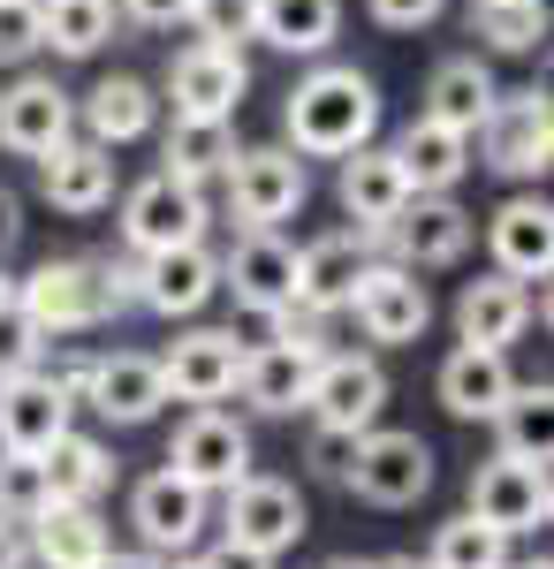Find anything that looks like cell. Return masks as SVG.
Returning <instances> with one entry per match:
<instances>
[{
    "label": "cell",
    "mask_w": 554,
    "mask_h": 569,
    "mask_svg": "<svg viewBox=\"0 0 554 569\" xmlns=\"http://www.w3.org/2000/svg\"><path fill=\"white\" fill-rule=\"evenodd\" d=\"M281 130H289V152L297 160H342V152L373 144V130H380V84L365 69H349V61H319L289 91Z\"/></svg>",
    "instance_id": "6da1fadb"
},
{
    "label": "cell",
    "mask_w": 554,
    "mask_h": 569,
    "mask_svg": "<svg viewBox=\"0 0 554 569\" xmlns=\"http://www.w3.org/2000/svg\"><path fill=\"white\" fill-rule=\"evenodd\" d=\"M16 311L39 335H91L115 319V297L99 281V259H46L39 273L16 281Z\"/></svg>",
    "instance_id": "7a4b0ae2"
},
{
    "label": "cell",
    "mask_w": 554,
    "mask_h": 569,
    "mask_svg": "<svg viewBox=\"0 0 554 569\" xmlns=\"http://www.w3.org/2000/svg\"><path fill=\"white\" fill-rule=\"evenodd\" d=\"M471 236H478V220H471L448 190H418L387 228H365V243L387 251L395 266H410V273H426V266H456L471 251Z\"/></svg>",
    "instance_id": "3957f363"
},
{
    "label": "cell",
    "mask_w": 554,
    "mask_h": 569,
    "mask_svg": "<svg viewBox=\"0 0 554 569\" xmlns=\"http://www.w3.org/2000/svg\"><path fill=\"white\" fill-rule=\"evenodd\" d=\"M342 486L373 509H410V501L433 493V448L418 433H380L373 426V433H357V456H349Z\"/></svg>",
    "instance_id": "277c9868"
},
{
    "label": "cell",
    "mask_w": 554,
    "mask_h": 569,
    "mask_svg": "<svg viewBox=\"0 0 554 569\" xmlns=\"http://www.w3.org/2000/svg\"><path fill=\"white\" fill-rule=\"evenodd\" d=\"M228 213L244 220V228H274V220H289L304 206V160L289 144H236V160H228Z\"/></svg>",
    "instance_id": "5b68a950"
},
{
    "label": "cell",
    "mask_w": 554,
    "mask_h": 569,
    "mask_svg": "<svg viewBox=\"0 0 554 569\" xmlns=\"http://www.w3.org/2000/svg\"><path fill=\"white\" fill-rule=\"evenodd\" d=\"M478 144H486V168L494 176H547L554 160V114H547V91H494V107H486V122H478Z\"/></svg>",
    "instance_id": "8992f818"
},
{
    "label": "cell",
    "mask_w": 554,
    "mask_h": 569,
    "mask_svg": "<svg viewBox=\"0 0 554 569\" xmlns=\"http://www.w3.org/2000/svg\"><path fill=\"white\" fill-rule=\"evenodd\" d=\"M122 243H129V251L206 243V190L182 182V176H168V168H152V176L122 198Z\"/></svg>",
    "instance_id": "52a82bcc"
},
{
    "label": "cell",
    "mask_w": 554,
    "mask_h": 569,
    "mask_svg": "<svg viewBox=\"0 0 554 569\" xmlns=\"http://www.w3.org/2000/svg\"><path fill=\"white\" fill-rule=\"evenodd\" d=\"M304 493L289 479H258V471H244V479L220 493V539H236V547H251V555H281V547H297L304 539Z\"/></svg>",
    "instance_id": "ba28073f"
},
{
    "label": "cell",
    "mask_w": 554,
    "mask_h": 569,
    "mask_svg": "<svg viewBox=\"0 0 554 569\" xmlns=\"http://www.w3.org/2000/svg\"><path fill=\"white\" fill-rule=\"evenodd\" d=\"M342 311H357V335H365V342L403 350V342H418V335H426L433 297H426V281H418L410 266L373 259L365 273H357V289H349V305H342Z\"/></svg>",
    "instance_id": "9c48e42d"
},
{
    "label": "cell",
    "mask_w": 554,
    "mask_h": 569,
    "mask_svg": "<svg viewBox=\"0 0 554 569\" xmlns=\"http://www.w3.org/2000/svg\"><path fill=\"white\" fill-rule=\"evenodd\" d=\"M319 319H304L289 342H266V350H244V372H236V395L251 402L258 418H289L304 410V388H311V372H319Z\"/></svg>",
    "instance_id": "30bf717a"
},
{
    "label": "cell",
    "mask_w": 554,
    "mask_h": 569,
    "mask_svg": "<svg viewBox=\"0 0 554 569\" xmlns=\"http://www.w3.org/2000/svg\"><path fill=\"white\" fill-rule=\"evenodd\" d=\"M554 509V486H547V463H524V456H494L471 471V517L494 525L502 539L516 531H540Z\"/></svg>",
    "instance_id": "8fae6325"
},
{
    "label": "cell",
    "mask_w": 554,
    "mask_h": 569,
    "mask_svg": "<svg viewBox=\"0 0 554 569\" xmlns=\"http://www.w3.org/2000/svg\"><path fill=\"white\" fill-rule=\"evenodd\" d=\"M168 471H175V479H190L198 493H228V486L251 471V433H244L236 418H220L214 402H206L198 418H182V426H175Z\"/></svg>",
    "instance_id": "7c38bea8"
},
{
    "label": "cell",
    "mask_w": 554,
    "mask_h": 569,
    "mask_svg": "<svg viewBox=\"0 0 554 569\" xmlns=\"http://www.w3.org/2000/svg\"><path fill=\"white\" fill-rule=\"evenodd\" d=\"M380 402H387V372L380 357H319V372H311V388H304V410L319 418V426H342V433H373L380 426Z\"/></svg>",
    "instance_id": "4fadbf2b"
},
{
    "label": "cell",
    "mask_w": 554,
    "mask_h": 569,
    "mask_svg": "<svg viewBox=\"0 0 554 569\" xmlns=\"http://www.w3.org/2000/svg\"><path fill=\"white\" fill-rule=\"evenodd\" d=\"M77 137V99L53 84V77H16L0 91V144L23 152V160H46L53 144Z\"/></svg>",
    "instance_id": "5bb4252c"
},
{
    "label": "cell",
    "mask_w": 554,
    "mask_h": 569,
    "mask_svg": "<svg viewBox=\"0 0 554 569\" xmlns=\"http://www.w3.org/2000/svg\"><path fill=\"white\" fill-rule=\"evenodd\" d=\"M220 289V259L206 243H175V251H137V311L190 319Z\"/></svg>",
    "instance_id": "9a60e30c"
},
{
    "label": "cell",
    "mask_w": 554,
    "mask_h": 569,
    "mask_svg": "<svg viewBox=\"0 0 554 569\" xmlns=\"http://www.w3.org/2000/svg\"><path fill=\"white\" fill-rule=\"evenodd\" d=\"M236 372H244V342L228 335V327H190V335H175V350L160 357V380L168 395L182 402H228L236 395Z\"/></svg>",
    "instance_id": "2e32d148"
},
{
    "label": "cell",
    "mask_w": 554,
    "mask_h": 569,
    "mask_svg": "<svg viewBox=\"0 0 554 569\" xmlns=\"http://www.w3.org/2000/svg\"><path fill=\"white\" fill-rule=\"evenodd\" d=\"M244 91H251V69H244V53L236 46H182L168 69V99L175 114H228L236 122V107H244Z\"/></svg>",
    "instance_id": "e0dca14e"
},
{
    "label": "cell",
    "mask_w": 554,
    "mask_h": 569,
    "mask_svg": "<svg viewBox=\"0 0 554 569\" xmlns=\"http://www.w3.org/2000/svg\"><path fill=\"white\" fill-rule=\"evenodd\" d=\"M69 395L53 388V372H16V380H0V448L8 456H46L53 440L69 433Z\"/></svg>",
    "instance_id": "ac0fdd59"
},
{
    "label": "cell",
    "mask_w": 554,
    "mask_h": 569,
    "mask_svg": "<svg viewBox=\"0 0 554 569\" xmlns=\"http://www.w3.org/2000/svg\"><path fill=\"white\" fill-rule=\"evenodd\" d=\"M365 266H373L365 228H335V236L304 243V251H297V311H304V319H327V311H342Z\"/></svg>",
    "instance_id": "d6986e66"
},
{
    "label": "cell",
    "mask_w": 554,
    "mask_h": 569,
    "mask_svg": "<svg viewBox=\"0 0 554 569\" xmlns=\"http://www.w3.org/2000/svg\"><path fill=\"white\" fill-rule=\"evenodd\" d=\"M335 198H342V213L357 220V228H387L418 190H410V176H403L395 144H357V152H342Z\"/></svg>",
    "instance_id": "ffe728a7"
},
{
    "label": "cell",
    "mask_w": 554,
    "mask_h": 569,
    "mask_svg": "<svg viewBox=\"0 0 554 569\" xmlns=\"http://www.w3.org/2000/svg\"><path fill=\"white\" fill-rule=\"evenodd\" d=\"M129 525H137V539L152 555H182L206 531V493L190 479H175V471H152V479H137V493H129Z\"/></svg>",
    "instance_id": "44dd1931"
},
{
    "label": "cell",
    "mask_w": 554,
    "mask_h": 569,
    "mask_svg": "<svg viewBox=\"0 0 554 569\" xmlns=\"http://www.w3.org/2000/svg\"><path fill=\"white\" fill-rule=\"evenodd\" d=\"M39 190L53 213H99V206H115V152L107 144H91V137H69V144H53L39 160Z\"/></svg>",
    "instance_id": "7402d4cb"
},
{
    "label": "cell",
    "mask_w": 554,
    "mask_h": 569,
    "mask_svg": "<svg viewBox=\"0 0 554 569\" xmlns=\"http://www.w3.org/2000/svg\"><path fill=\"white\" fill-rule=\"evenodd\" d=\"M85 402L115 426H152L160 402H168V380H160V357H137V350H115V357H91V388Z\"/></svg>",
    "instance_id": "603a6c76"
},
{
    "label": "cell",
    "mask_w": 554,
    "mask_h": 569,
    "mask_svg": "<svg viewBox=\"0 0 554 569\" xmlns=\"http://www.w3.org/2000/svg\"><path fill=\"white\" fill-rule=\"evenodd\" d=\"M23 539H31V555H39L46 569H99L115 555L99 501H46L39 517L23 525Z\"/></svg>",
    "instance_id": "cb8c5ba5"
},
{
    "label": "cell",
    "mask_w": 554,
    "mask_h": 569,
    "mask_svg": "<svg viewBox=\"0 0 554 569\" xmlns=\"http://www.w3.org/2000/svg\"><path fill=\"white\" fill-rule=\"evenodd\" d=\"M220 289H236V305H297V243H281L274 228H244L220 259Z\"/></svg>",
    "instance_id": "d4e9b609"
},
{
    "label": "cell",
    "mask_w": 554,
    "mask_h": 569,
    "mask_svg": "<svg viewBox=\"0 0 554 569\" xmlns=\"http://www.w3.org/2000/svg\"><path fill=\"white\" fill-rule=\"evenodd\" d=\"M532 311H547V289H540V305H532L524 281L486 273V281H464V297H456V335L478 342V350H510L516 335L532 327Z\"/></svg>",
    "instance_id": "484cf974"
},
{
    "label": "cell",
    "mask_w": 554,
    "mask_h": 569,
    "mask_svg": "<svg viewBox=\"0 0 554 569\" xmlns=\"http://www.w3.org/2000/svg\"><path fill=\"white\" fill-rule=\"evenodd\" d=\"M486 243H494V266H502L510 281H547V266H554L547 198H510L502 213L486 220Z\"/></svg>",
    "instance_id": "4316f807"
},
{
    "label": "cell",
    "mask_w": 554,
    "mask_h": 569,
    "mask_svg": "<svg viewBox=\"0 0 554 569\" xmlns=\"http://www.w3.org/2000/svg\"><path fill=\"white\" fill-rule=\"evenodd\" d=\"M510 350H478V342H464V350L441 365V410L448 418H464V426H494V410L510 402Z\"/></svg>",
    "instance_id": "83f0119b"
},
{
    "label": "cell",
    "mask_w": 554,
    "mask_h": 569,
    "mask_svg": "<svg viewBox=\"0 0 554 569\" xmlns=\"http://www.w3.org/2000/svg\"><path fill=\"white\" fill-rule=\"evenodd\" d=\"M152 122H160V99H152V84L145 77H99L85 99V137L91 144H137V137H152Z\"/></svg>",
    "instance_id": "f1b7e54d"
},
{
    "label": "cell",
    "mask_w": 554,
    "mask_h": 569,
    "mask_svg": "<svg viewBox=\"0 0 554 569\" xmlns=\"http://www.w3.org/2000/svg\"><path fill=\"white\" fill-rule=\"evenodd\" d=\"M494 69H486V61H478V53H456V61H441V69H433V84H426V107H418V114H426V122H441V130H478V122H486V107H494Z\"/></svg>",
    "instance_id": "f546056e"
},
{
    "label": "cell",
    "mask_w": 554,
    "mask_h": 569,
    "mask_svg": "<svg viewBox=\"0 0 554 569\" xmlns=\"http://www.w3.org/2000/svg\"><path fill=\"white\" fill-rule=\"evenodd\" d=\"M236 160V122L228 114H175V130L160 137V168L182 182H214Z\"/></svg>",
    "instance_id": "4dcf8cb0"
},
{
    "label": "cell",
    "mask_w": 554,
    "mask_h": 569,
    "mask_svg": "<svg viewBox=\"0 0 554 569\" xmlns=\"http://www.w3.org/2000/svg\"><path fill=\"white\" fill-rule=\"evenodd\" d=\"M395 160H403V176L410 190H456L471 176V137L464 130H441V122H410V130L395 137Z\"/></svg>",
    "instance_id": "1f68e13d"
},
{
    "label": "cell",
    "mask_w": 554,
    "mask_h": 569,
    "mask_svg": "<svg viewBox=\"0 0 554 569\" xmlns=\"http://www.w3.org/2000/svg\"><path fill=\"white\" fill-rule=\"evenodd\" d=\"M342 31V0H258L251 39H266L274 53H327Z\"/></svg>",
    "instance_id": "d6a6232c"
},
{
    "label": "cell",
    "mask_w": 554,
    "mask_h": 569,
    "mask_svg": "<svg viewBox=\"0 0 554 569\" xmlns=\"http://www.w3.org/2000/svg\"><path fill=\"white\" fill-rule=\"evenodd\" d=\"M39 471H46V501H99V493L115 486V456H107L91 433L69 426V433L39 456Z\"/></svg>",
    "instance_id": "836d02e7"
},
{
    "label": "cell",
    "mask_w": 554,
    "mask_h": 569,
    "mask_svg": "<svg viewBox=\"0 0 554 569\" xmlns=\"http://www.w3.org/2000/svg\"><path fill=\"white\" fill-rule=\"evenodd\" d=\"M115 39V0H39V46L85 61Z\"/></svg>",
    "instance_id": "e575fe53"
},
{
    "label": "cell",
    "mask_w": 554,
    "mask_h": 569,
    "mask_svg": "<svg viewBox=\"0 0 554 569\" xmlns=\"http://www.w3.org/2000/svg\"><path fill=\"white\" fill-rule=\"evenodd\" d=\"M494 426H502V456L547 463V440H554V395H547V380H532V388H510V402L494 410Z\"/></svg>",
    "instance_id": "d590c367"
},
{
    "label": "cell",
    "mask_w": 554,
    "mask_h": 569,
    "mask_svg": "<svg viewBox=\"0 0 554 569\" xmlns=\"http://www.w3.org/2000/svg\"><path fill=\"white\" fill-rule=\"evenodd\" d=\"M471 39L494 53H532L547 39V0H471Z\"/></svg>",
    "instance_id": "8d00e7d4"
},
{
    "label": "cell",
    "mask_w": 554,
    "mask_h": 569,
    "mask_svg": "<svg viewBox=\"0 0 554 569\" xmlns=\"http://www.w3.org/2000/svg\"><path fill=\"white\" fill-rule=\"evenodd\" d=\"M426 569H510V539L494 525H478V517H456V525H441L433 531V547H426Z\"/></svg>",
    "instance_id": "74e56055"
},
{
    "label": "cell",
    "mask_w": 554,
    "mask_h": 569,
    "mask_svg": "<svg viewBox=\"0 0 554 569\" xmlns=\"http://www.w3.org/2000/svg\"><path fill=\"white\" fill-rule=\"evenodd\" d=\"M39 509H46L39 456H8V448H0V517H8V525H31Z\"/></svg>",
    "instance_id": "f35d334b"
},
{
    "label": "cell",
    "mask_w": 554,
    "mask_h": 569,
    "mask_svg": "<svg viewBox=\"0 0 554 569\" xmlns=\"http://www.w3.org/2000/svg\"><path fill=\"white\" fill-rule=\"evenodd\" d=\"M251 16L258 0H190V31H198V46H244L251 39Z\"/></svg>",
    "instance_id": "ab89813d"
},
{
    "label": "cell",
    "mask_w": 554,
    "mask_h": 569,
    "mask_svg": "<svg viewBox=\"0 0 554 569\" xmlns=\"http://www.w3.org/2000/svg\"><path fill=\"white\" fill-rule=\"evenodd\" d=\"M39 53V0H0V69Z\"/></svg>",
    "instance_id": "60d3db41"
},
{
    "label": "cell",
    "mask_w": 554,
    "mask_h": 569,
    "mask_svg": "<svg viewBox=\"0 0 554 569\" xmlns=\"http://www.w3.org/2000/svg\"><path fill=\"white\" fill-rule=\"evenodd\" d=\"M39 350H46V335H39V327H31L16 305H8V311H0V380L31 372V365H39Z\"/></svg>",
    "instance_id": "b9f144b4"
},
{
    "label": "cell",
    "mask_w": 554,
    "mask_h": 569,
    "mask_svg": "<svg viewBox=\"0 0 554 569\" xmlns=\"http://www.w3.org/2000/svg\"><path fill=\"white\" fill-rule=\"evenodd\" d=\"M349 456H357V433H342V426H319L304 463H311V471H327V479H342V471H349Z\"/></svg>",
    "instance_id": "7bdbcfd3"
},
{
    "label": "cell",
    "mask_w": 554,
    "mask_h": 569,
    "mask_svg": "<svg viewBox=\"0 0 554 569\" xmlns=\"http://www.w3.org/2000/svg\"><path fill=\"white\" fill-rule=\"evenodd\" d=\"M365 8H373V23H387V31H426L448 0H365Z\"/></svg>",
    "instance_id": "ee69618b"
},
{
    "label": "cell",
    "mask_w": 554,
    "mask_h": 569,
    "mask_svg": "<svg viewBox=\"0 0 554 569\" xmlns=\"http://www.w3.org/2000/svg\"><path fill=\"white\" fill-rule=\"evenodd\" d=\"M129 23H152V31H168V23H182L190 16V0H122Z\"/></svg>",
    "instance_id": "f6af8a7d"
},
{
    "label": "cell",
    "mask_w": 554,
    "mask_h": 569,
    "mask_svg": "<svg viewBox=\"0 0 554 569\" xmlns=\"http://www.w3.org/2000/svg\"><path fill=\"white\" fill-rule=\"evenodd\" d=\"M206 569H274V555H251V547H236V539H220L214 555H206Z\"/></svg>",
    "instance_id": "bcb514c9"
},
{
    "label": "cell",
    "mask_w": 554,
    "mask_h": 569,
    "mask_svg": "<svg viewBox=\"0 0 554 569\" xmlns=\"http://www.w3.org/2000/svg\"><path fill=\"white\" fill-rule=\"evenodd\" d=\"M16 236H23V198H16V190H0V259L16 251Z\"/></svg>",
    "instance_id": "7dc6e473"
},
{
    "label": "cell",
    "mask_w": 554,
    "mask_h": 569,
    "mask_svg": "<svg viewBox=\"0 0 554 569\" xmlns=\"http://www.w3.org/2000/svg\"><path fill=\"white\" fill-rule=\"evenodd\" d=\"M23 562H31V539H23V525L0 517V569H23Z\"/></svg>",
    "instance_id": "c3c4849f"
},
{
    "label": "cell",
    "mask_w": 554,
    "mask_h": 569,
    "mask_svg": "<svg viewBox=\"0 0 554 569\" xmlns=\"http://www.w3.org/2000/svg\"><path fill=\"white\" fill-rule=\"evenodd\" d=\"M99 569H168V555H152V547H137V555H107Z\"/></svg>",
    "instance_id": "681fc988"
},
{
    "label": "cell",
    "mask_w": 554,
    "mask_h": 569,
    "mask_svg": "<svg viewBox=\"0 0 554 569\" xmlns=\"http://www.w3.org/2000/svg\"><path fill=\"white\" fill-rule=\"evenodd\" d=\"M373 569H426L418 555H387V562H373Z\"/></svg>",
    "instance_id": "f907efd6"
},
{
    "label": "cell",
    "mask_w": 554,
    "mask_h": 569,
    "mask_svg": "<svg viewBox=\"0 0 554 569\" xmlns=\"http://www.w3.org/2000/svg\"><path fill=\"white\" fill-rule=\"evenodd\" d=\"M16 305V273H8V266H0V311Z\"/></svg>",
    "instance_id": "816d5d0a"
},
{
    "label": "cell",
    "mask_w": 554,
    "mask_h": 569,
    "mask_svg": "<svg viewBox=\"0 0 554 569\" xmlns=\"http://www.w3.org/2000/svg\"><path fill=\"white\" fill-rule=\"evenodd\" d=\"M319 569H373V562H357V555H335V562H319Z\"/></svg>",
    "instance_id": "f5cc1de1"
},
{
    "label": "cell",
    "mask_w": 554,
    "mask_h": 569,
    "mask_svg": "<svg viewBox=\"0 0 554 569\" xmlns=\"http://www.w3.org/2000/svg\"><path fill=\"white\" fill-rule=\"evenodd\" d=\"M168 569H206V555H198V562H182V555H175V562Z\"/></svg>",
    "instance_id": "db71d44e"
},
{
    "label": "cell",
    "mask_w": 554,
    "mask_h": 569,
    "mask_svg": "<svg viewBox=\"0 0 554 569\" xmlns=\"http://www.w3.org/2000/svg\"><path fill=\"white\" fill-rule=\"evenodd\" d=\"M524 569H554V562H547V555H540V562H524Z\"/></svg>",
    "instance_id": "11a10c76"
}]
</instances>
